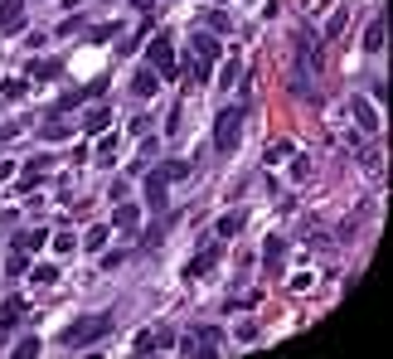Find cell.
<instances>
[{
	"label": "cell",
	"instance_id": "1",
	"mask_svg": "<svg viewBox=\"0 0 393 359\" xmlns=\"http://www.w3.org/2000/svg\"><path fill=\"white\" fill-rule=\"evenodd\" d=\"M291 97H301V102H316V73H321V49H316V39H311L306 29H296L291 34Z\"/></svg>",
	"mask_w": 393,
	"mask_h": 359
},
{
	"label": "cell",
	"instance_id": "2",
	"mask_svg": "<svg viewBox=\"0 0 393 359\" xmlns=\"http://www.w3.org/2000/svg\"><path fill=\"white\" fill-rule=\"evenodd\" d=\"M243 122H248V97L243 102H233L214 117V151L228 156V151H238V136H243Z\"/></svg>",
	"mask_w": 393,
	"mask_h": 359
},
{
	"label": "cell",
	"instance_id": "3",
	"mask_svg": "<svg viewBox=\"0 0 393 359\" xmlns=\"http://www.w3.org/2000/svg\"><path fill=\"white\" fill-rule=\"evenodd\" d=\"M102 335H112V316H107V311H102V316H83V321H73V326H63V331H58V345L83 350V345H97Z\"/></svg>",
	"mask_w": 393,
	"mask_h": 359
},
{
	"label": "cell",
	"instance_id": "4",
	"mask_svg": "<svg viewBox=\"0 0 393 359\" xmlns=\"http://www.w3.org/2000/svg\"><path fill=\"white\" fill-rule=\"evenodd\" d=\"M146 63H151L161 78H175V44H170V34H151V44H146Z\"/></svg>",
	"mask_w": 393,
	"mask_h": 359
},
{
	"label": "cell",
	"instance_id": "5",
	"mask_svg": "<svg viewBox=\"0 0 393 359\" xmlns=\"http://www.w3.org/2000/svg\"><path fill=\"white\" fill-rule=\"evenodd\" d=\"M190 49H195V58L214 73V63H219V39H214L209 29H195V34H190Z\"/></svg>",
	"mask_w": 393,
	"mask_h": 359
},
{
	"label": "cell",
	"instance_id": "6",
	"mask_svg": "<svg viewBox=\"0 0 393 359\" xmlns=\"http://www.w3.org/2000/svg\"><path fill=\"white\" fill-rule=\"evenodd\" d=\"M156 87H161V73L156 68H136V78H131V97H156Z\"/></svg>",
	"mask_w": 393,
	"mask_h": 359
},
{
	"label": "cell",
	"instance_id": "7",
	"mask_svg": "<svg viewBox=\"0 0 393 359\" xmlns=\"http://www.w3.org/2000/svg\"><path fill=\"white\" fill-rule=\"evenodd\" d=\"M131 223H141V209H136V204H131V199H117L112 228H122V233H131Z\"/></svg>",
	"mask_w": 393,
	"mask_h": 359
},
{
	"label": "cell",
	"instance_id": "8",
	"mask_svg": "<svg viewBox=\"0 0 393 359\" xmlns=\"http://www.w3.org/2000/svg\"><path fill=\"white\" fill-rule=\"evenodd\" d=\"M151 175H156L161 185H175V180H185V175H190V161H161Z\"/></svg>",
	"mask_w": 393,
	"mask_h": 359
},
{
	"label": "cell",
	"instance_id": "9",
	"mask_svg": "<svg viewBox=\"0 0 393 359\" xmlns=\"http://www.w3.org/2000/svg\"><path fill=\"white\" fill-rule=\"evenodd\" d=\"M281 257H286V238L272 233V238L262 243V262H267V272H281Z\"/></svg>",
	"mask_w": 393,
	"mask_h": 359
},
{
	"label": "cell",
	"instance_id": "10",
	"mask_svg": "<svg viewBox=\"0 0 393 359\" xmlns=\"http://www.w3.org/2000/svg\"><path fill=\"white\" fill-rule=\"evenodd\" d=\"M166 204H170L166 185H161L156 175H146V209H156V214H166Z\"/></svg>",
	"mask_w": 393,
	"mask_h": 359
},
{
	"label": "cell",
	"instance_id": "11",
	"mask_svg": "<svg viewBox=\"0 0 393 359\" xmlns=\"http://www.w3.org/2000/svg\"><path fill=\"white\" fill-rule=\"evenodd\" d=\"M25 311H29L25 296H10V301H0V331H10V326H15V321H20Z\"/></svg>",
	"mask_w": 393,
	"mask_h": 359
},
{
	"label": "cell",
	"instance_id": "12",
	"mask_svg": "<svg viewBox=\"0 0 393 359\" xmlns=\"http://www.w3.org/2000/svg\"><path fill=\"white\" fill-rule=\"evenodd\" d=\"M25 25V0H0V29Z\"/></svg>",
	"mask_w": 393,
	"mask_h": 359
},
{
	"label": "cell",
	"instance_id": "13",
	"mask_svg": "<svg viewBox=\"0 0 393 359\" xmlns=\"http://www.w3.org/2000/svg\"><path fill=\"white\" fill-rule=\"evenodd\" d=\"M29 73H34L39 83H54V78H63V63H58V58H34Z\"/></svg>",
	"mask_w": 393,
	"mask_h": 359
},
{
	"label": "cell",
	"instance_id": "14",
	"mask_svg": "<svg viewBox=\"0 0 393 359\" xmlns=\"http://www.w3.org/2000/svg\"><path fill=\"white\" fill-rule=\"evenodd\" d=\"M107 127H112V107L97 102L92 112H83V132H107Z\"/></svg>",
	"mask_w": 393,
	"mask_h": 359
},
{
	"label": "cell",
	"instance_id": "15",
	"mask_svg": "<svg viewBox=\"0 0 393 359\" xmlns=\"http://www.w3.org/2000/svg\"><path fill=\"white\" fill-rule=\"evenodd\" d=\"M350 112H355V122H360L365 132H379V112L369 107L365 97H355V102H350Z\"/></svg>",
	"mask_w": 393,
	"mask_h": 359
},
{
	"label": "cell",
	"instance_id": "16",
	"mask_svg": "<svg viewBox=\"0 0 393 359\" xmlns=\"http://www.w3.org/2000/svg\"><path fill=\"white\" fill-rule=\"evenodd\" d=\"M39 132H44V141H63V136H73V127H68V122H63V117H49V122H44V127H39Z\"/></svg>",
	"mask_w": 393,
	"mask_h": 359
},
{
	"label": "cell",
	"instance_id": "17",
	"mask_svg": "<svg viewBox=\"0 0 393 359\" xmlns=\"http://www.w3.org/2000/svg\"><path fill=\"white\" fill-rule=\"evenodd\" d=\"M107 238H112V223H97V228H87L83 248H87V252H97V248H107Z\"/></svg>",
	"mask_w": 393,
	"mask_h": 359
},
{
	"label": "cell",
	"instance_id": "18",
	"mask_svg": "<svg viewBox=\"0 0 393 359\" xmlns=\"http://www.w3.org/2000/svg\"><path fill=\"white\" fill-rule=\"evenodd\" d=\"M379 49H384V15H374V25L365 34V54H379Z\"/></svg>",
	"mask_w": 393,
	"mask_h": 359
},
{
	"label": "cell",
	"instance_id": "19",
	"mask_svg": "<svg viewBox=\"0 0 393 359\" xmlns=\"http://www.w3.org/2000/svg\"><path fill=\"white\" fill-rule=\"evenodd\" d=\"M214 262H219V243H214V248H204L195 262H190V277H204L209 267H214Z\"/></svg>",
	"mask_w": 393,
	"mask_h": 359
},
{
	"label": "cell",
	"instance_id": "20",
	"mask_svg": "<svg viewBox=\"0 0 393 359\" xmlns=\"http://www.w3.org/2000/svg\"><path fill=\"white\" fill-rule=\"evenodd\" d=\"M49 243V228H29L25 238H15V248H25V252H34V248H44Z\"/></svg>",
	"mask_w": 393,
	"mask_h": 359
},
{
	"label": "cell",
	"instance_id": "21",
	"mask_svg": "<svg viewBox=\"0 0 393 359\" xmlns=\"http://www.w3.org/2000/svg\"><path fill=\"white\" fill-rule=\"evenodd\" d=\"M83 97H87V87H73V92H63V97H58L54 107H49V117H54V112H73L78 102H83Z\"/></svg>",
	"mask_w": 393,
	"mask_h": 359
},
{
	"label": "cell",
	"instance_id": "22",
	"mask_svg": "<svg viewBox=\"0 0 393 359\" xmlns=\"http://www.w3.org/2000/svg\"><path fill=\"white\" fill-rule=\"evenodd\" d=\"M29 267H34V262H29L25 248H15V252H10V262H5V272H10V277H25Z\"/></svg>",
	"mask_w": 393,
	"mask_h": 359
},
{
	"label": "cell",
	"instance_id": "23",
	"mask_svg": "<svg viewBox=\"0 0 393 359\" xmlns=\"http://www.w3.org/2000/svg\"><path fill=\"white\" fill-rule=\"evenodd\" d=\"M243 233V214H224L219 219V238H238Z\"/></svg>",
	"mask_w": 393,
	"mask_h": 359
},
{
	"label": "cell",
	"instance_id": "24",
	"mask_svg": "<svg viewBox=\"0 0 393 359\" xmlns=\"http://www.w3.org/2000/svg\"><path fill=\"white\" fill-rule=\"evenodd\" d=\"M112 34H122V25H117V20H107V25H97V29H87V39H92V44H107Z\"/></svg>",
	"mask_w": 393,
	"mask_h": 359
},
{
	"label": "cell",
	"instance_id": "25",
	"mask_svg": "<svg viewBox=\"0 0 393 359\" xmlns=\"http://www.w3.org/2000/svg\"><path fill=\"white\" fill-rule=\"evenodd\" d=\"M238 78H243V63H238V58H228V63H224V73H219V87H233Z\"/></svg>",
	"mask_w": 393,
	"mask_h": 359
},
{
	"label": "cell",
	"instance_id": "26",
	"mask_svg": "<svg viewBox=\"0 0 393 359\" xmlns=\"http://www.w3.org/2000/svg\"><path fill=\"white\" fill-rule=\"evenodd\" d=\"M112 156H117V136H102L97 141V166H112Z\"/></svg>",
	"mask_w": 393,
	"mask_h": 359
},
{
	"label": "cell",
	"instance_id": "27",
	"mask_svg": "<svg viewBox=\"0 0 393 359\" xmlns=\"http://www.w3.org/2000/svg\"><path fill=\"white\" fill-rule=\"evenodd\" d=\"M350 25V15H345V10H335V15H330V25H325V39H330V44H335L340 39V29Z\"/></svg>",
	"mask_w": 393,
	"mask_h": 359
},
{
	"label": "cell",
	"instance_id": "28",
	"mask_svg": "<svg viewBox=\"0 0 393 359\" xmlns=\"http://www.w3.org/2000/svg\"><path fill=\"white\" fill-rule=\"evenodd\" d=\"M146 34H151V25H141V29H136V39H122V44H117V54H136V44L146 39Z\"/></svg>",
	"mask_w": 393,
	"mask_h": 359
},
{
	"label": "cell",
	"instance_id": "29",
	"mask_svg": "<svg viewBox=\"0 0 393 359\" xmlns=\"http://www.w3.org/2000/svg\"><path fill=\"white\" fill-rule=\"evenodd\" d=\"M73 248H78V238H73V233H58V238H54V252H58V257H68Z\"/></svg>",
	"mask_w": 393,
	"mask_h": 359
},
{
	"label": "cell",
	"instance_id": "30",
	"mask_svg": "<svg viewBox=\"0 0 393 359\" xmlns=\"http://www.w3.org/2000/svg\"><path fill=\"white\" fill-rule=\"evenodd\" d=\"M39 345H44V340H34V335H25V340H20V345H15V359H20V355H39Z\"/></svg>",
	"mask_w": 393,
	"mask_h": 359
},
{
	"label": "cell",
	"instance_id": "31",
	"mask_svg": "<svg viewBox=\"0 0 393 359\" xmlns=\"http://www.w3.org/2000/svg\"><path fill=\"white\" fill-rule=\"evenodd\" d=\"M0 97H5V102H20V97H25V83H15V78H10V83L0 87Z\"/></svg>",
	"mask_w": 393,
	"mask_h": 359
},
{
	"label": "cell",
	"instance_id": "32",
	"mask_svg": "<svg viewBox=\"0 0 393 359\" xmlns=\"http://www.w3.org/2000/svg\"><path fill=\"white\" fill-rule=\"evenodd\" d=\"M156 350V331H141L136 335V355H151Z\"/></svg>",
	"mask_w": 393,
	"mask_h": 359
},
{
	"label": "cell",
	"instance_id": "33",
	"mask_svg": "<svg viewBox=\"0 0 393 359\" xmlns=\"http://www.w3.org/2000/svg\"><path fill=\"white\" fill-rule=\"evenodd\" d=\"M34 282H39V286H54V282H58V267H34Z\"/></svg>",
	"mask_w": 393,
	"mask_h": 359
},
{
	"label": "cell",
	"instance_id": "34",
	"mask_svg": "<svg viewBox=\"0 0 393 359\" xmlns=\"http://www.w3.org/2000/svg\"><path fill=\"white\" fill-rule=\"evenodd\" d=\"M126 257H131V252H122V248H117V252H107V257H102V267H107V272H117V267H122Z\"/></svg>",
	"mask_w": 393,
	"mask_h": 359
},
{
	"label": "cell",
	"instance_id": "35",
	"mask_svg": "<svg viewBox=\"0 0 393 359\" xmlns=\"http://www.w3.org/2000/svg\"><path fill=\"white\" fill-rule=\"evenodd\" d=\"M204 29H219V34H228V15H219V10H214V15L204 20Z\"/></svg>",
	"mask_w": 393,
	"mask_h": 359
},
{
	"label": "cell",
	"instance_id": "36",
	"mask_svg": "<svg viewBox=\"0 0 393 359\" xmlns=\"http://www.w3.org/2000/svg\"><path fill=\"white\" fill-rule=\"evenodd\" d=\"M156 151H161V141H156V136H146V141H141V161H151Z\"/></svg>",
	"mask_w": 393,
	"mask_h": 359
},
{
	"label": "cell",
	"instance_id": "37",
	"mask_svg": "<svg viewBox=\"0 0 393 359\" xmlns=\"http://www.w3.org/2000/svg\"><path fill=\"white\" fill-rule=\"evenodd\" d=\"M146 132H151V122H146V117L136 112V117H131V136H146Z\"/></svg>",
	"mask_w": 393,
	"mask_h": 359
},
{
	"label": "cell",
	"instance_id": "38",
	"mask_svg": "<svg viewBox=\"0 0 393 359\" xmlns=\"http://www.w3.org/2000/svg\"><path fill=\"white\" fill-rule=\"evenodd\" d=\"M10 175H15V166H10V161H0V180H10Z\"/></svg>",
	"mask_w": 393,
	"mask_h": 359
},
{
	"label": "cell",
	"instance_id": "39",
	"mask_svg": "<svg viewBox=\"0 0 393 359\" xmlns=\"http://www.w3.org/2000/svg\"><path fill=\"white\" fill-rule=\"evenodd\" d=\"M131 5H136V10H151V5H156V0H131Z\"/></svg>",
	"mask_w": 393,
	"mask_h": 359
},
{
	"label": "cell",
	"instance_id": "40",
	"mask_svg": "<svg viewBox=\"0 0 393 359\" xmlns=\"http://www.w3.org/2000/svg\"><path fill=\"white\" fill-rule=\"evenodd\" d=\"M78 5H83V0H63V10H78Z\"/></svg>",
	"mask_w": 393,
	"mask_h": 359
}]
</instances>
